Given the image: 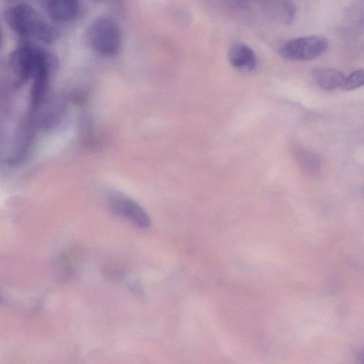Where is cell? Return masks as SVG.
<instances>
[{
  "label": "cell",
  "instance_id": "9",
  "mask_svg": "<svg viewBox=\"0 0 364 364\" xmlns=\"http://www.w3.org/2000/svg\"><path fill=\"white\" fill-rule=\"evenodd\" d=\"M32 36L45 43L50 44L56 40L58 32L46 22L38 21Z\"/></svg>",
  "mask_w": 364,
  "mask_h": 364
},
{
  "label": "cell",
  "instance_id": "7",
  "mask_svg": "<svg viewBox=\"0 0 364 364\" xmlns=\"http://www.w3.org/2000/svg\"><path fill=\"white\" fill-rule=\"evenodd\" d=\"M78 10V0H48L47 1L48 14L55 21H69L76 16Z\"/></svg>",
  "mask_w": 364,
  "mask_h": 364
},
{
  "label": "cell",
  "instance_id": "4",
  "mask_svg": "<svg viewBox=\"0 0 364 364\" xmlns=\"http://www.w3.org/2000/svg\"><path fill=\"white\" fill-rule=\"evenodd\" d=\"M6 20L9 27L21 36H32L39 21L36 11L25 4L11 7L6 11Z\"/></svg>",
  "mask_w": 364,
  "mask_h": 364
},
{
  "label": "cell",
  "instance_id": "10",
  "mask_svg": "<svg viewBox=\"0 0 364 364\" xmlns=\"http://www.w3.org/2000/svg\"><path fill=\"white\" fill-rule=\"evenodd\" d=\"M364 83V70L358 69L345 77L342 89L350 91L360 87Z\"/></svg>",
  "mask_w": 364,
  "mask_h": 364
},
{
  "label": "cell",
  "instance_id": "8",
  "mask_svg": "<svg viewBox=\"0 0 364 364\" xmlns=\"http://www.w3.org/2000/svg\"><path fill=\"white\" fill-rule=\"evenodd\" d=\"M312 78L321 88L333 90L341 88L345 80V75L336 68H318L312 71Z\"/></svg>",
  "mask_w": 364,
  "mask_h": 364
},
{
  "label": "cell",
  "instance_id": "3",
  "mask_svg": "<svg viewBox=\"0 0 364 364\" xmlns=\"http://www.w3.org/2000/svg\"><path fill=\"white\" fill-rule=\"evenodd\" d=\"M108 203L115 214L129 220L139 228H146L150 225V218L145 210L134 200L121 194H112Z\"/></svg>",
  "mask_w": 364,
  "mask_h": 364
},
{
  "label": "cell",
  "instance_id": "2",
  "mask_svg": "<svg viewBox=\"0 0 364 364\" xmlns=\"http://www.w3.org/2000/svg\"><path fill=\"white\" fill-rule=\"evenodd\" d=\"M328 48L327 38L322 36L311 35L292 38L283 43L278 52L287 60L309 61L318 58Z\"/></svg>",
  "mask_w": 364,
  "mask_h": 364
},
{
  "label": "cell",
  "instance_id": "5",
  "mask_svg": "<svg viewBox=\"0 0 364 364\" xmlns=\"http://www.w3.org/2000/svg\"><path fill=\"white\" fill-rule=\"evenodd\" d=\"M37 49L23 45L11 55V65L17 79L23 82L33 76L36 66Z\"/></svg>",
  "mask_w": 364,
  "mask_h": 364
},
{
  "label": "cell",
  "instance_id": "1",
  "mask_svg": "<svg viewBox=\"0 0 364 364\" xmlns=\"http://www.w3.org/2000/svg\"><path fill=\"white\" fill-rule=\"evenodd\" d=\"M87 40L90 47L103 56L116 55L122 46V33L117 22L111 16H101L89 27Z\"/></svg>",
  "mask_w": 364,
  "mask_h": 364
},
{
  "label": "cell",
  "instance_id": "6",
  "mask_svg": "<svg viewBox=\"0 0 364 364\" xmlns=\"http://www.w3.org/2000/svg\"><path fill=\"white\" fill-rule=\"evenodd\" d=\"M228 58L231 66L238 70L252 72L257 67L255 51L244 43L233 44L228 50Z\"/></svg>",
  "mask_w": 364,
  "mask_h": 364
}]
</instances>
